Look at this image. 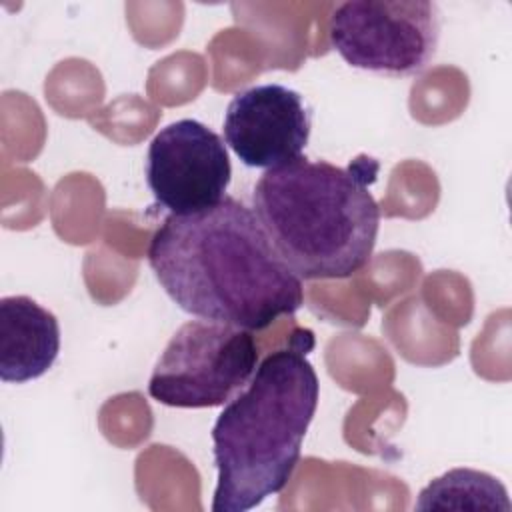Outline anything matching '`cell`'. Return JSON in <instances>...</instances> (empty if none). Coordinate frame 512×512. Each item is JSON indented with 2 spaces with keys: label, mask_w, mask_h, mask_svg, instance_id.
I'll list each match as a JSON object with an SVG mask.
<instances>
[{
  "label": "cell",
  "mask_w": 512,
  "mask_h": 512,
  "mask_svg": "<svg viewBox=\"0 0 512 512\" xmlns=\"http://www.w3.org/2000/svg\"><path fill=\"white\" fill-rule=\"evenodd\" d=\"M148 264L190 316L264 330L304 304L302 278L282 260L252 208L232 196L170 214L150 238Z\"/></svg>",
  "instance_id": "cell-1"
},
{
  "label": "cell",
  "mask_w": 512,
  "mask_h": 512,
  "mask_svg": "<svg viewBox=\"0 0 512 512\" xmlns=\"http://www.w3.org/2000/svg\"><path fill=\"white\" fill-rule=\"evenodd\" d=\"M310 330H296L270 352L248 386L224 404L212 428L218 482L214 512H244L286 488L314 418L320 382L308 352Z\"/></svg>",
  "instance_id": "cell-2"
},
{
  "label": "cell",
  "mask_w": 512,
  "mask_h": 512,
  "mask_svg": "<svg viewBox=\"0 0 512 512\" xmlns=\"http://www.w3.org/2000/svg\"><path fill=\"white\" fill-rule=\"evenodd\" d=\"M378 168L366 154L346 168L300 156L258 178L252 210L302 280L348 278L368 264L380 228L370 192Z\"/></svg>",
  "instance_id": "cell-3"
},
{
  "label": "cell",
  "mask_w": 512,
  "mask_h": 512,
  "mask_svg": "<svg viewBox=\"0 0 512 512\" xmlns=\"http://www.w3.org/2000/svg\"><path fill=\"white\" fill-rule=\"evenodd\" d=\"M252 330L214 320L182 324L160 354L148 394L170 408H214L242 392L258 368Z\"/></svg>",
  "instance_id": "cell-4"
},
{
  "label": "cell",
  "mask_w": 512,
  "mask_h": 512,
  "mask_svg": "<svg viewBox=\"0 0 512 512\" xmlns=\"http://www.w3.org/2000/svg\"><path fill=\"white\" fill-rule=\"evenodd\" d=\"M334 50L354 68L384 76L420 74L440 42V12L428 0H350L328 22Z\"/></svg>",
  "instance_id": "cell-5"
},
{
  "label": "cell",
  "mask_w": 512,
  "mask_h": 512,
  "mask_svg": "<svg viewBox=\"0 0 512 512\" xmlns=\"http://www.w3.org/2000/svg\"><path fill=\"white\" fill-rule=\"evenodd\" d=\"M230 178L224 140L194 118L164 126L148 146L146 184L156 204L170 214L188 216L216 206Z\"/></svg>",
  "instance_id": "cell-6"
},
{
  "label": "cell",
  "mask_w": 512,
  "mask_h": 512,
  "mask_svg": "<svg viewBox=\"0 0 512 512\" xmlns=\"http://www.w3.org/2000/svg\"><path fill=\"white\" fill-rule=\"evenodd\" d=\"M312 128L304 96L282 84L236 92L224 114V140L242 164L272 170L302 156Z\"/></svg>",
  "instance_id": "cell-7"
},
{
  "label": "cell",
  "mask_w": 512,
  "mask_h": 512,
  "mask_svg": "<svg viewBox=\"0 0 512 512\" xmlns=\"http://www.w3.org/2000/svg\"><path fill=\"white\" fill-rule=\"evenodd\" d=\"M60 352L58 318L30 296L0 300V378L30 382L46 374Z\"/></svg>",
  "instance_id": "cell-8"
},
{
  "label": "cell",
  "mask_w": 512,
  "mask_h": 512,
  "mask_svg": "<svg viewBox=\"0 0 512 512\" xmlns=\"http://www.w3.org/2000/svg\"><path fill=\"white\" fill-rule=\"evenodd\" d=\"M414 508L510 512V500L504 484L494 476L472 468H454L432 480L420 492Z\"/></svg>",
  "instance_id": "cell-9"
}]
</instances>
